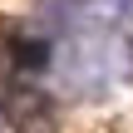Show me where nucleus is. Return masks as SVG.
<instances>
[{
  "instance_id": "f257e3e1",
  "label": "nucleus",
  "mask_w": 133,
  "mask_h": 133,
  "mask_svg": "<svg viewBox=\"0 0 133 133\" xmlns=\"http://www.w3.org/2000/svg\"><path fill=\"white\" fill-rule=\"evenodd\" d=\"M49 79L64 94H79V99H94L114 84H128L133 79V35L118 25H99V30L59 39Z\"/></svg>"
},
{
  "instance_id": "f03ea898",
  "label": "nucleus",
  "mask_w": 133,
  "mask_h": 133,
  "mask_svg": "<svg viewBox=\"0 0 133 133\" xmlns=\"http://www.w3.org/2000/svg\"><path fill=\"white\" fill-rule=\"evenodd\" d=\"M10 118H15V133H49L54 128V114H49V99L39 89H5L0 94Z\"/></svg>"
},
{
  "instance_id": "7ed1b4c3",
  "label": "nucleus",
  "mask_w": 133,
  "mask_h": 133,
  "mask_svg": "<svg viewBox=\"0 0 133 133\" xmlns=\"http://www.w3.org/2000/svg\"><path fill=\"white\" fill-rule=\"evenodd\" d=\"M109 10H114L118 25H133V0H109Z\"/></svg>"
},
{
  "instance_id": "20e7f679",
  "label": "nucleus",
  "mask_w": 133,
  "mask_h": 133,
  "mask_svg": "<svg viewBox=\"0 0 133 133\" xmlns=\"http://www.w3.org/2000/svg\"><path fill=\"white\" fill-rule=\"evenodd\" d=\"M0 133H15V118H10V109H5V99H0Z\"/></svg>"
}]
</instances>
